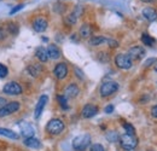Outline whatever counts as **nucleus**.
<instances>
[{"label": "nucleus", "mask_w": 157, "mask_h": 151, "mask_svg": "<svg viewBox=\"0 0 157 151\" xmlns=\"http://www.w3.org/2000/svg\"><path fill=\"white\" fill-rule=\"evenodd\" d=\"M6 37V33H5V29L4 28H0V40H4Z\"/></svg>", "instance_id": "c9c22d12"}, {"label": "nucleus", "mask_w": 157, "mask_h": 151, "mask_svg": "<svg viewBox=\"0 0 157 151\" xmlns=\"http://www.w3.org/2000/svg\"><path fill=\"white\" fill-rule=\"evenodd\" d=\"M18 109H20V103H18V102H10V103H6L2 108H0V117L9 116V115H11V114L16 113Z\"/></svg>", "instance_id": "39448f33"}, {"label": "nucleus", "mask_w": 157, "mask_h": 151, "mask_svg": "<svg viewBox=\"0 0 157 151\" xmlns=\"http://www.w3.org/2000/svg\"><path fill=\"white\" fill-rule=\"evenodd\" d=\"M23 7H24V5H23V4H21V5H17L16 7H13V9H12V10L10 11V14H11V15H13V14H16L17 11H20V10H22Z\"/></svg>", "instance_id": "7c9ffc66"}, {"label": "nucleus", "mask_w": 157, "mask_h": 151, "mask_svg": "<svg viewBox=\"0 0 157 151\" xmlns=\"http://www.w3.org/2000/svg\"><path fill=\"white\" fill-rule=\"evenodd\" d=\"M104 41H106V39L103 38V37H93L90 40V45L91 46H98L100 44H103Z\"/></svg>", "instance_id": "b1692460"}, {"label": "nucleus", "mask_w": 157, "mask_h": 151, "mask_svg": "<svg viewBox=\"0 0 157 151\" xmlns=\"http://www.w3.org/2000/svg\"><path fill=\"white\" fill-rule=\"evenodd\" d=\"M155 72H156V73H157V64H156V65H155Z\"/></svg>", "instance_id": "a19ab883"}, {"label": "nucleus", "mask_w": 157, "mask_h": 151, "mask_svg": "<svg viewBox=\"0 0 157 151\" xmlns=\"http://www.w3.org/2000/svg\"><path fill=\"white\" fill-rule=\"evenodd\" d=\"M120 143H121V146L126 151H132L137 148L138 139L136 138V135L124 133L120 137Z\"/></svg>", "instance_id": "f257e3e1"}, {"label": "nucleus", "mask_w": 157, "mask_h": 151, "mask_svg": "<svg viewBox=\"0 0 157 151\" xmlns=\"http://www.w3.org/2000/svg\"><path fill=\"white\" fill-rule=\"evenodd\" d=\"M35 55L38 57V59H39L40 62H46L47 59H48V55H47V50L46 48H44V47H38L36 48V52H35Z\"/></svg>", "instance_id": "a211bd4d"}, {"label": "nucleus", "mask_w": 157, "mask_h": 151, "mask_svg": "<svg viewBox=\"0 0 157 151\" xmlns=\"http://www.w3.org/2000/svg\"><path fill=\"white\" fill-rule=\"evenodd\" d=\"M98 113V108L96 105H92V104H87L83 106L82 109V117L85 118H91L93 117L94 115H97Z\"/></svg>", "instance_id": "9d476101"}, {"label": "nucleus", "mask_w": 157, "mask_h": 151, "mask_svg": "<svg viewBox=\"0 0 157 151\" xmlns=\"http://www.w3.org/2000/svg\"><path fill=\"white\" fill-rule=\"evenodd\" d=\"M90 151H105V150H104V146L103 145H100V144H93L90 148Z\"/></svg>", "instance_id": "c756f323"}, {"label": "nucleus", "mask_w": 157, "mask_h": 151, "mask_svg": "<svg viewBox=\"0 0 157 151\" xmlns=\"http://www.w3.org/2000/svg\"><path fill=\"white\" fill-rule=\"evenodd\" d=\"M7 76V68L0 63V77H6Z\"/></svg>", "instance_id": "c85d7f7f"}, {"label": "nucleus", "mask_w": 157, "mask_h": 151, "mask_svg": "<svg viewBox=\"0 0 157 151\" xmlns=\"http://www.w3.org/2000/svg\"><path fill=\"white\" fill-rule=\"evenodd\" d=\"M6 103H7V102H6V99H5V98H2V97H0V108H2Z\"/></svg>", "instance_id": "58836bf2"}, {"label": "nucleus", "mask_w": 157, "mask_h": 151, "mask_svg": "<svg viewBox=\"0 0 157 151\" xmlns=\"http://www.w3.org/2000/svg\"><path fill=\"white\" fill-rule=\"evenodd\" d=\"M24 145H27L28 148H32V149H40V148H41L40 140L36 139V138H34V137L25 138V139H24Z\"/></svg>", "instance_id": "4468645a"}, {"label": "nucleus", "mask_w": 157, "mask_h": 151, "mask_svg": "<svg viewBox=\"0 0 157 151\" xmlns=\"http://www.w3.org/2000/svg\"><path fill=\"white\" fill-rule=\"evenodd\" d=\"M47 55L48 58H52V59H58L60 57V51L56 45H50L47 47Z\"/></svg>", "instance_id": "dca6fc26"}, {"label": "nucleus", "mask_w": 157, "mask_h": 151, "mask_svg": "<svg viewBox=\"0 0 157 151\" xmlns=\"http://www.w3.org/2000/svg\"><path fill=\"white\" fill-rule=\"evenodd\" d=\"M123 128H124V131H126L127 134H132V135H134V134H136V130H134V127H133L132 125L127 123V122H124V123H123Z\"/></svg>", "instance_id": "a878e982"}, {"label": "nucleus", "mask_w": 157, "mask_h": 151, "mask_svg": "<svg viewBox=\"0 0 157 151\" xmlns=\"http://www.w3.org/2000/svg\"><path fill=\"white\" fill-rule=\"evenodd\" d=\"M91 144V135L90 134H82L78 135L73 140V148L76 151H85Z\"/></svg>", "instance_id": "f03ea898"}, {"label": "nucleus", "mask_w": 157, "mask_h": 151, "mask_svg": "<svg viewBox=\"0 0 157 151\" xmlns=\"http://www.w3.org/2000/svg\"><path fill=\"white\" fill-rule=\"evenodd\" d=\"M75 73L78 74V76L80 77V79H83V73H82V72H81L78 68H75Z\"/></svg>", "instance_id": "e433bc0d"}, {"label": "nucleus", "mask_w": 157, "mask_h": 151, "mask_svg": "<svg viewBox=\"0 0 157 151\" xmlns=\"http://www.w3.org/2000/svg\"><path fill=\"white\" fill-rule=\"evenodd\" d=\"M141 41L144 45H147V46H154V44H155V39H152L149 34H143Z\"/></svg>", "instance_id": "4be33fe9"}, {"label": "nucleus", "mask_w": 157, "mask_h": 151, "mask_svg": "<svg viewBox=\"0 0 157 151\" xmlns=\"http://www.w3.org/2000/svg\"><path fill=\"white\" fill-rule=\"evenodd\" d=\"M82 14V9H81V6L80 5H78L76 7H75V11H74V15L76 16V17H78L80 15Z\"/></svg>", "instance_id": "72a5a7b5"}, {"label": "nucleus", "mask_w": 157, "mask_h": 151, "mask_svg": "<svg viewBox=\"0 0 157 151\" xmlns=\"http://www.w3.org/2000/svg\"><path fill=\"white\" fill-rule=\"evenodd\" d=\"M106 41H108V44H109V46H110V47H117L118 46L117 41H115V40L109 39V40H106Z\"/></svg>", "instance_id": "473e14b6"}, {"label": "nucleus", "mask_w": 157, "mask_h": 151, "mask_svg": "<svg viewBox=\"0 0 157 151\" xmlns=\"http://www.w3.org/2000/svg\"><path fill=\"white\" fill-rule=\"evenodd\" d=\"M145 55V50L143 48V47H140V46H134V47H132V48H129V51H128V56L131 57V59L133 60H138V59H141Z\"/></svg>", "instance_id": "1a4fd4ad"}, {"label": "nucleus", "mask_w": 157, "mask_h": 151, "mask_svg": "<svg viewBox=\"0 0 157 151\" xmlns=\"http://www.w3.org/2000/svg\"><path fill=\"white\" fill-rule=\"evenodd\" d=\"M76 21H78V17H76L74 14H70V15H68V16L65 17V22H67L68 24H70V25L75 24V23H76Z\"/></svg>", "instance_id": "cd10ccee"}, {"label": "nucleus", "mask_w": 157, "mask_h": 151, "mask_svg": "<svg viewBox=\"0 0 157 151\" xmlns=\"http://www.w3.org/2000/svg\"><path fill=\"white\" fill-rule=\"evenodd\" d=\"M64 130V123L58 120V118H53L51 120L47 126H46V131L50 133V134H53V135H57V134H60Z\"/></svg>", "instance_id": "7ed1b4c3"}, {"label": "nucleus", "mask_w": 157, "mask_h": 151, "mask_svg": "<svg viewBox=\"0 0 157 151\" xmlns=\"http://www.w3.org/2000/svg\"><path fill=\"white\" fill-rule=\"evenodd\" d=\"M47 100H48L47 95H41V97H40L39 102H38V104H36V106H35V114H34L35 118H39L40 117L41 113H42L44 109H45V105H46Z\"/></svg>", "instance_id": "f8f14e48"}, {"label": "nucleus", "mask_w": 157, "mask_h": 151, "mask_svg": "<svg viewBox=\"0 0 157 151\" xmlns=\"http://www.w3.org/2000/svg\"><path fill=\"white\" fill-rule=\"evenodd\" d=\"M0 135H4V137H7L10 139H17L18 138V134L11 130H7V128H1L0 127Z\"/></svg>", "instance_id": "aec40b11"}, {"label": "nucleus", "mask_w": 157, "mask_h": 151, "mask_svg": "<svg viewBox=\"0 0 157 151\" xmlns=\"http://www.w3.org/2000/svg\"><path fill=\"white\" fill-rule=\"evenodd\" d=\"M143 16L149 21H155L157 19V11L152 7H146L143 10Z\"/></svg>", "instance_id": "2eb2a0df"}, {"label": "nucleus", "mask_w": 157, "mask_h": 151, "mask_svg": "<svg viewBox=\"0 0 157 151\" xmlns=\"http://www.w3.org/2000/svg\"><path fill=\"white\" fill-rule=\"evenodd\" d=\"M21 127H22V135H23V137H25V138H30V137L34 135V128H33L30 125L24 123V125H22Z\"/></svg>", "instance_id": "f3484780"}, {"label": "nucleus", "mask_w": 157, "mask_h": 151, "mask_svg": "<svg viewBox=\"0 0 157 151\" xmlns=\"http://www.w3.org/2000/svg\"><path fill=\"white\" fill-rule=\"evenodd\" d=\"M154 63H156V58H149L144 64H145V67H150V65H152Z\"/></svg>", "instance_id": "2f4dec72"}, {"label": "nucleus", "mask_w": 157, "mask_h": 151, "mask_svg": "<svg viewBox=\"0 0 157 151\" xmlns=\"http://www.w3.org/2000/svg\"><path fill=\"white\" fill-rule=\"evenodd\" d=\"M141 1H144V2H152L154 0H141Z\"/></svg>", "instance_id": "ea45409f"}, {"label": "nucleus", "mask_w": 157, "mask_h": 151, "mask_svg": "<svg viewBox=\"0 0 157 151\" xmlns=\"http://www.w3.org/2000/svg\"><path fill=\"white\" fill-rule=\"evenodd\" d=\"M57 100L59 102V105H60L64 110L69 109V105H68V102H67V97H65V95H58V97H57Z\"/></svg>", "instance_id": "393cba45"}, {"label": "nucleus", "mask_w": 157, "mask_h": 151, "mask_svg": "<svg viewBox=\"0 0 157 151\" xmlns=\"http://www.w3.org/2000/svg\"><path fill=\"white\" fill-rule=\"evenodd\" d=\"M151 115H152L154 117H156V118H157V105H155V106L151 109Z\"/></svg>", "instance_id": "4c0bfd02"}, {"label": "nucleus", "mask_w": 157, "mask_h": 151, "mask_svg": "<svg viewBox=\"0 0 157 151\" xmlns=\"http://www.w3.org/2000/svg\"><path fill=\"white\" fill-rule=\"evenodd\" d=\"M28 72L32 76H39V74L42 72V67L40 64H32L28 67Z\"/></svg>", "instance_id": "6ab92c4d"}, {"label": "nucleus", "mask_w": 157, "mask_h": 151, "mask_svg": "<svg viewBox=\"0 0 157 151\" xmlns=\"http://www.w3.org/2000/svg\"><path fill=\"white\" fill-rule=\"evenodd\" d=\"M2 91H4L6 95H21V93H22V87H21L17 82L11 81V82H9V83H6V85L4 86Z\"/></svg>", "instance_id": "0eeeda50"}, {"label": "nucleus", "mask_w": 157, "mask_h": 151, "mask_svg": "<svg viewBox=\"0 0 157 151\" xmlns=\"http://www.w3.org/2000/svg\"><path fill=\"white\" fill-rule=\"evenodd\" d=\"M115 63L118 68L121 69H129L132 67V59L128 55L124 53H118L115 58Z\"/></svg>", "instance_id": "423d86ee"}, {"label": "nucleus", "mask_w": 157, "mask_h": 151, "mask_svg": "<svg viewBox=\"0 0 157 151\" xmlns=\"http://www.w3.org/2000/svg\"><path fill=\"white\" fill-rule=\"evenodd\" d=\"M78 92H80V90H78V86H76L75 83H70V85L65 88L64 95H65L67 98H75V97L78 95Z\"/></svg>", "instance_id": "ddd939ff"}, {"label": "nucleus", "mask_w": 157, "mask_h": 151, "mask_svg": "<svg viewBox=\"0 0 157 151\" xmlns=\"http://www.w3.org/2000/svg\"><path fill=\"white\" fill-rule=\"evenodd\" d=\"M147 151H152V150H147Z\"/></svg>", "instance_id": "79ce46f5"}, {"label": "nucleus", "mask_w": 157, "mask_h": 151, "mask_svg": "<svg viewBox=\"0 0 157 151\" xmlns=\"http://www.w3.org/2000/svg\"><path fill=\"white\" fill-rule=\"evenodd\" d=\"M114 111V106L113 105H108L106 108H105V113L106 114H111Z\"/></svg>", "instance_id": "f704fd0d"}, {"label": "nucleus", "mask_w": 157, "mask_h": 151, "mask_svg": "<svg viewBox=\"0 0 157 151\" xmlns=\"http://www.w3.org/2000/svg\"><path fill=\"white\" fill-rule=\"evenodd\" d=\"M118 90V85L115 81H108L104 82L100 87V95L101 97H109L113 93H115Z\"/></svg>", "instance_id": "20e7f679"}, {"label": "nucleus", "mask_w": 157, "mask_h": 151, "mask_svg": "<svg viewBox=\"0 0 157 151\" xmlns=\"http://www.w3.org/2000/svg\"><path fill=\"white\" fill-rule=\"evenodd\" d=\"M47 25H48V24H47V21L45 18H42V17L36 18L34 21V23H33V28H34V30L38 32V33L45 32L46 28H47Z\"/></svg>", "instance_id": "9b49d317"}, {"label": "nucleus", "mask_w": 157, "mask_h": 151, "mask_svg": "<svg viewBox=\"0 0 157 151\" xmlns=\"http://www.w3.org/2000/svg\"><path fill=\"white\" fill-rule=\"evenodd\" d=\"M92 34V29L88 24H83L81 28H80V37L82 38H88L90 35Z\"/></svg>", "instance_id": "412c9836"}, {"label": "nucleus", "mask_w": 157, "mask_h": 151, "mask_svg": "<svg viewBox=\"0 0 157 151\" xmlns=\"http://www.w3.org/2000/svg\"><path fill=\"white\" fill-rule=\"evenodd\" d=\"M53 74L59 80H63L64 77H67V75H68V67H67V64L65 63H58L56 65L55 70H53Z\"/></svg>", "instance_id": "6e6552de"}, {"label": "nucleus", "mask_w": 157, "mask_h": 151, "mask_svg": "<svg viewBox=\"0 0 157 151\" xmlns=\"http://www.w3.org/2000/svg\"><path fill=\"white\" fill-rule=\"evenodd\" d=\"M105 137H106V139H108L110 143H115V141H117L118 139H120L117 132H115V131H110V132H108Z\"/></svg>", "instance_id": "5701e85b"}, {"label": "nucleus", "mask_w": 157, "mask_h": 151, "mask_svg": "<svg viewBox=\"0 0 157 151\" xmlns=\"http://www.w3.org/2000/svg\"><path fill=\"white\" fill-rule=\"evenodd\" d=\"M7 29H9V32H10L12 35H16V34L18 33V27H17V24H15V23H9V24H7Z\"/></svg>", "instance_id": "bb28decb"}]
</instances>
